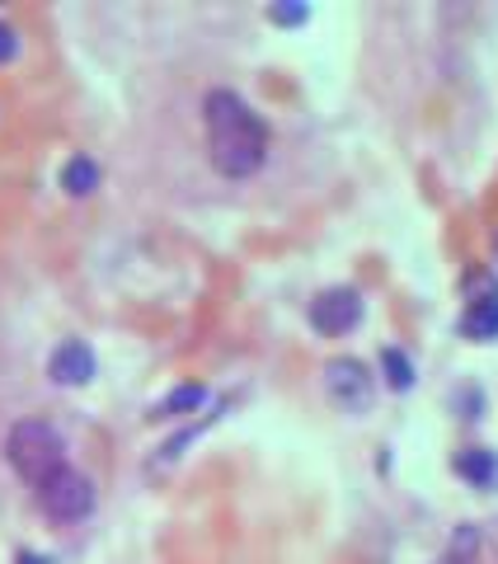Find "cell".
Wrapping results in <instances>:
<instances>
[{"label": "cell", "mask_w": 498, "mask_h": 564, "mask_svg": "<svg viewBox=\"0 0 498 564\" xmlns=\"http://www.w3.org/2000/svg\"><path fill=\"white\" fill-rule=\"evenodd\" d=\"M203 118H207V151L212 165L230 180H245L263 165V151H269V128L263 118L249 109L236 90H212L203 99Z\"/></svg>", "instance_id": "1"}, {"label": "cell", "mask_w": 498, "mask_h": 564, "mask_svg": "<svg viewBox=\"0 0 498 564\" xmlns=\"http://www.w3.org/2000/svg\"><path fill=\"white\" fill-rule=\"evenodd\" d=\"M6 456H10V466L24 475V480L39 489L47 475H57L66 466V456H62V437L52 423L43 419H24V423H14L10 437H6Z\"/></svg>", "instance_id": "2"}, {"label": "cell", "mask_w": 498, "mask_h": 564, "mask_svg": "<svg viewBox=\"0 0 498 564\" xmlns=\"http://www.w3.org/2000/svg\"><path fill=\"white\" fill-rule=\"evenodd\" d=\"M39 503H43V513H47V518L76 522V518H85V513L95 508V485L85 480L80 470L62 466L57 475H47V480L39 485Z\"/></svg>", "instance_id": "3"}, {"label": "cell", "mask_w": 498, "mask_h": 564, "mask_svg": "<svg viewBox=\"0 0 498 564\" xmlns=\"http://www.w3.org/2000/svg\"><path fill=\"white\" fill-rule=\"evenodd\" d=\"M325 391L348 414H362L371 404V372L362 358H329L325 362Z\"/></svg>", "instance_id": "4"}, {"label": "cell", "mask_w": 498, "mask_h": 564, "mask_svg": "<svg viewBox=\"0 0 498 564\" xmlns=\"http://www.w3.org/2000/svg\"><path fill=\"white\" fill-rule=\"evenodd\" d=\"M358 321H362V296L353 288H329L311 302V325L320 334H348Z\"/></svg>", "instance_id": "5"}, {"label": "cell", "mask_w": 498, "mask_h": 564, "mask_svg": "<svg viewBox=\"0 0 498 564\" xmlns=\"http://www.w3.org/2000/svg\"><path fill=\"white\" fill-rule=\"evenodd\" d=\"M475 288H479V296H470L461 329H466L470 339H498V282L489 273H479Z\"/></svg>", "instance_id": "6"}, {"label": "cell", "mask_w": 498, "mask_h": 564, "mask_svg": "<svg viewBox=\"0 0 498 564\" xmlns=\"http://www.w3.org/2000/svg\"><path fill=\"white\" fill-rule=\"evenodd\" d=\"M47 372L57 386H85L95 377V352L85 339H66L57 352H52V362H47Z\"/></svg>", "instance_id": "7"}, {"label": "cell", "mask_w": 498, "mask_h": 564, "mask_svg": "<svg viewBox=\"0 0 498 564\" xmlns=\"http://www.w3.org/2000/svg\"><path fill=\"white\" fill-rule=\"evenodd\" d=\"M456 475H461V480H470L475 489L494 485V475H498L494 452H485V447H466V452H456Z\"/></svg>", "instance_id": "8"}, {"label": "cell", "mask_w": 498, "mask_h": 564, "mask_svg": "<svg viewBox=\"0 0 498 564\" xmlns=\"http://www.w3.org/2000/svg\"><path fill=\"white\" fill-rule=\"evenodd\" d=\"M62 188L76 193V198L95 193V188H99V165L90 161V155H71V161L62 165Z\"/></svg>", "instance_id": "9"}, {"label": "cell", "mask_w": 498, "mask_h": 564, "mask_svg": "<svg viewBox=\"0 0 498 564\" xmlns=\"http://www.w3.org/2000/svg\"><path fill=\"white\" fill-rule=\"evenodd\" d=\"M203 400H207L203 386H180V391H170L165 400L155 404V414H151V419H180V414H188V410H198Z\"/></svg>", "instance_id": "10"}, {"label": "cell", "mask_w": 498, "mask_h": 564, "mask_svg": "<svg viewBox=\"0 0 498 564\" xmlns=\"http://www.w3.org/2000/svg\"><path fill=\"white\" fill-rule=\"evenodd\" d=\"M381 367H386V381L396 386V391H409V386H414V362H409V352L386 348L381 352Z\"/></svg>", "instance_id": "11"}, {"label": "cell", "mask_w": 498, "mask_h": 564, "mask_svg": "<svg viewBox=\"0 0 498 564\" xmlns=\"http://www.w3.org/2000/svg\"><path fill=\"white\" fill-rule=\"evenodd\" d=\"M273 24H306V6H292V0H278V6L269 10Z\"/></svg>", "instance_id": "12"}, {"label": "cell", "mask_w": 498, "mask_h": 564, "mask_svg": "<svg viewBox=\"0 0 498 564\" xmlns=\"http://www.w3.org/2000/svg\"><path fill=\"white\" fill-rule=\"evenodd\" d=\"M14 52H20V39H14V29H10V24H0V62H10Z\"/></svg>", "instance_id": "13"}, {"label": "cell", "mask_w": 498, "mask_h": 564, "mask_svg": "<svg viewBox=\"0 0 498 564\" xmlns=\"http://www.w3.org/2000/svg\"><path fill=\"white\" fill-rule=\"evenodd\" d=\"M14 564H47V555H33V551H24V555L14 560Z\"/></svg>", "instance_id": "14"}]
</instances>
